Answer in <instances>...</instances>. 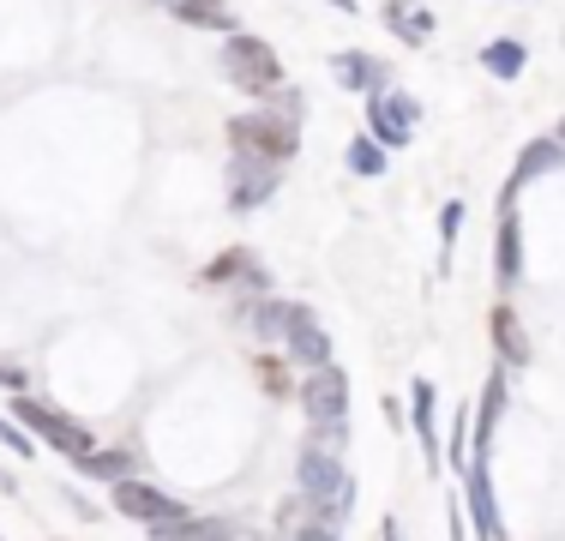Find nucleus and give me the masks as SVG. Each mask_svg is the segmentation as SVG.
Instances as JSON below:
<instances>
[{
    "label": "nucleus",
    "mask_w": 565,
    "mask_h": 541,
    "mask_svg": "<svg viewBox=\"0 0 565 541\" xmlns=\"http://www.w3.org/2000/svg\"><path fill=\"white\" fill-rule=\"evenodd\" d=\"M295 494H307V499H319V506H331V511H343V518H349L355 481H349L338 445H326V439H307L301 445V457H295Z\"/></svg>",
    "instance_id": "obj_1"
},
{
    "label": "nucleus",
    "mask_w": 565,
    "mask_h": 541,
    "mask_svg": "<svg viewBox=\"0 0 565 541\" xmlns=\"http://www.w3.org/2000/svg\"><path fill=\"white\" fill-rule=\"evenodd\" d=\"M223 73H228V85L247 91V97H271V91L282 85V61H277V49L265 43V36H253V31L223 36Z\"/></svg>",
    "instance_id": "obj_2"
},
{
    "label": "nucleus",
    "mask_w": 565,
    "mask_h": 541,
    "mask_svg": "<svg viewBox=\"0 0 565 541\" xmlns=\"http://www.w3.org/2000/svg\"><path fill=\"white\" fill-rule=\"evenodd\" d=\"M12 415H19V427L31 433L36 445H55L61 457H78V464H85V457L97 452V445H90V433L78 427L66 410H55L49 397H31V391H19V397H12Z\"/></svg>",
    "instance_id": "obj_3"
},
{
    "label": "nucleus",
    "mask_w": 565,
    "mask_h": 541,
    "mask_svg": "<svg viewBox=\"0 0 565 541\" xmlns=\"http://www.w3.org/2000/svg\"><path fill=\"white\" fill-rule=\"evenodd\" d=\"M228 151L235 157H259V162H289L301 151V127L289 115H235L228 120Z\"/></svg>",
    "instance_id": "obj_4"
},
{
    "label": "nucleus",
    "mask_w": 565,
    "mask_h": 541,
    "mask_svg": "<svg viewBox=\"0 0 565 541\" xmlns=\"http://www.w3.org/2000/svg\"><path fill=\"white\" fill-rule=\"evenodd\" d=\"M301 410H307V422H313L319 439L343 445V433H349V373L338 368V361H331V368H319V373H307Z\"/></svg>",
    "instance_id": "obj_5"
},
{
    "label": "nucleus",
    "mask_w": 565,
    "mask_h": 541,
    "mask_svg": "<svg viewBox=\"0 0 565 541\" xmlns=\"http://www.w3.org/2000/svg\"><path fill=\"white\" fill-rule=\"evenodd\" d=\"M415 127H422V103H415L409 91L385 85L380 97H367V139L380 145V151H403V145L415 139Z\"/></svg>",
    "instance_id": "obj_6"
},
{
    "label": "nucleus",
    "mask_w": 565,
    "mask_h": 541,
    "mask_svg": "<svg viewBox=\"0 0 565 541\" xmlns=\"http://www.w3.org/2000/svg\"><path fill=\"white\" fill-rule=\"evenodd\" d=\"M277 530H282V541H338L343 511L319 506V499H307V494H289L277 506Z\"/></svg>",
    "instance_id": "obj_7"
},
{
    "label": "nucleus",
    "mask_w": 565,
    "mask_h": 541,
    "mask_svg": "<svg viewBox=\"0 0 565 541\" xmlns=\"http://www.w3.org/2000/svg\"><path fill=\"white\" fill-rule=\"evenodd\" d=\"M115 511L120 518H132V523H145V530H163V523L174 518H186V506L181 499H169L163 487H151V481H115Z\"/></svg>",
    "instance_id": "obj_8"
},
{
    "label": "nucleus",
    "mask_w": 565,
    "mask_h": 541,
    "mask_svg": "<svg viewBox=\"0 0 565 541\" xmlns=\"http://www.w3.org/2000/svg\"><path fill=\"white\" fill-rule=\"evenodd\" d=\"M282 349H289L301 368H331V331L307 314L301 301H282Z\"/></svg>",
    "instance_id": "obj_9"
},
{
    "label": "nucleus",
    "mask_w": 565,
    "mask_h": 541,
    "mask_svg": "<svg viewBox=\"0 0 565 541\" xmlns=\"http://www.w3.org/2000/svg\"><path fill=\"white\" fill-rule=\"evenodd\" d=\"M282 187V169L277 162H259V157H228V205L235 211H259Z\"/></svg>",
    "instance_id": "obj_10"
},
{
    "label": "nucleus",
    "mask_w": 565,
    "mask_h": 541,
    "mask_svg": "<svg viewBox=\"0 0 565 541\" xmlns=\"http://www.w3.org/2000/svg\"><path fill=\"white\" fill-rule=\"evenodd\" d=\"M463 511H476V541H505L500 535V499H493L488 457H469V469H463Z\"/></svg>",
    "instance_id": "obj_11"
},
{
    "label": "nucleus",
    "mask_w": 565,
    "mask_h": 541,
    "mask_svg": "<svg viewBox=\"0 0 565 541\" xmlns=\"http://www.w3.org/2000/svg\"><path fill=\"white\" fill-rule=\"evenodd\" d=\"M409 427H415V439H422L427 469L446 464V445H439V391H434V379H427V373L409 385Z\"/></svg>",
    "instance_id": "obj_12"
},
{
    "label": "nucleus",
    "mask_w": 565,
    "mask_h": 541,
    "mask_svg": "<svg viewBox=\"0 0 565 541\" xmlns=\"http://www.w3.org/2000/svg\"><path fill=\"white\" fill-rule=\"evenodd\" d=\"M331 73H338V85L361 91V97H380V91L392 85V66H385L380 54H367V49H343V54H331Z\"/></svg>",
    "instance_id": "obj_13"
},
{
    "label": "nucleus",
    "mask_w": 565,
    "mask_h": 541,
    "mask_svg": "<svg viewBox=\"0 0 565 541\" xmlns=\"http://www.w3.org/2000/svg\"><path fill=\"white\" fill-rule=\"evenodd\" d=\"M559 162H565V145L559 139H530V145H523V157H518V169H511V181H505V193H500V205H511V199H518L530 181L554 174Z\"/></svg>",
    "instance_id": "obj_14"
},
{
    "label": "nucleus",
    "mask_w": 565,
    "mask_h": 541,
    "mask_svg": "<svg viewBox=\"0 0 565 541\" xmlns=\"http://www.w3.org/2000/svg\"><path fill=\"white\" fill-rule=\"evenodd\" d=\"M205 283H241V289H265V265H259V253H247V247H228V253H217V259L205 265Z\"/></svg>",
    "instance_id": "obj_15"
},
{
    "label": "nucleus",
    "mask_w": 565,
    "mask_h": 541,
    "mask_svg": "<svg viewBox=\"0 0 565 541\" xmlns=\"http://www.w3.org/2000/svg\"><path fill=\"white\" fill-rule=\"evenodd\" d=\"M488 331H493V349H500L505 368H530V337H523V319L511 314L505 301L488 314Z\"/></svg>",
    "instance_id": "obj_16"
},
{
    "label": "nucleus",
    "mask_w": 565,
    "mask_h": 541,
    "mask_svg": "<svg viewBox=\"0 0 565 541\" xmlns=\"http://www.w3.org/2000/svg\"><path fill=\"white\" fill-rule=\"evenodd\" d=\"M385 24L397 31V43L422 49L427 36H434V12H427V0H385Z\"/></svg>",
    "instance_id": "obj_17"
},
{
    "label": "nucleus",
    "mask_w": 565,
    "mask_h": 541,
    "mask_svg": "<svg viewBox=\"0 0 565 541\" xmlns=\"http://www.w3.org/2000/svg\"><path fill=\"white\" fill-rule=\"evenodd\" d=\"M151 541H241V530L235 523H223V518H174V523H163V530H151Z\"/></svg>",
    "instance_id": "obj_18"
},
{
    "label": "nucleus",
    "mask_w": 565,
    "mask_h": 541,
    "mask_svg": "<svg viewBox=\"0 0 565 541\" xmlns=\"http://www.w3.org/2000/svg\"><path fill=\"white\" fill-rule=\"evenodd\" d=\"M174 19L193 24V31H223V36L241 31L235 12H228V0H174Z\"/></svg>",
    "instance_id": "obj_19"
},
{
    "label": "nucleus",
    "mask_w": 565,
    "mask_h": 541,
    "mask_svg": "<svg viewBox=\"0 0 565 541\" xmlns=\"http://www.w3.org/2000/svg\"><path fill=\"white\" fill-rule=\"evenodd\" d=\"M505 415V373H488V385H481V415H476V457H488V439L493 427H500Z\"/></svg>",
    "instance_id": "obj_20"
},
{
    "label": "nucleus",
    "mask_w": 565,
    "mask_h": 541,
    "mask_svg": "<svg viewBox=\"0 0 565 541\" xmlns=\"http://www.w3.org/2000/svg\"><path fill=\"white\" fill-rule=\"evenodd\" d=\"M523 61H530V49H523L518 36H500V43L481 49V66H488L493 78H523Z\"/></svg>",
    "instance_id": "obj_21"
},
{
    "label": "nucleus",
    "mask_w": 565,
    "mask_h": 541,
    "mask_svg": "<svg viewBox=\"0 0 565 541\" xmlns=\"http://www.w3.org/2000/svg\"><path fill=\"white\" fill-rule=\"evenodd\" d=\"M343 162H349V174H361V181H380V174L392 169V151H380V145H373L367 132H361V139H349Z\"/></svg>",
    "instance_id": "obj_22"
},
{
    "label": "nucleus",
    "mask_w": 565,
    "mask_h": 541,
    "mask_svg": "<svg viewBox=\"0 0 565 541\" xmlns=\"http://www.w3.org/2000/svg\"><path fill=\"white\" fill-rule=\"evenodd\" d=\"M518 277H523V241H518V216L505 211V223H500V283L511 289Z\"/></svg>",
    "instance_id": "obj_23"
},
{
    "label": "nucleus",
    "mask_w": 565,
    "mask_h": 541,
    "mask_svg": "<svg viewBox=\"0 0 565 541\" xmlns=\"http://www.w3.org/2000/svg\"><path fill=\"white\" fill-rule=\"evenodd\" d=\"M78 469H85L90 481H132V457L127 452H90Z\"/></svg>",
    "instance_id": "obj_24"
},
{
    "label": "nucleus",
    "mask_w": 565,
    "mask_h": 541,
    "mask_svg": "<svg viewBox=\"0 0 565 541\" xmlns=\"http://www.w3.org/2000/svg\"><path fill=\"white\" fill-rule=\"evenodd\" d=\"M469 415H476V403H463V410H451V439H446V464L469 469Z\"/></svg>",
    "instance_id": "obj_25"
},
{
    "label": "nucleus",
    "mask_w": 565,
    "mask_h": 541,
    "mask_svg": "<svg viewBox=\"0 0 565 541\" xmlns=\"http://www.w3.org/2000/svg\"><path fill=\"white\" fill-rule=\"evenodd\" d=\"M457 229H463V205H457V199H451V205L439 211V270L451 265V247H457Z\"/></svg>",
    "instance_id": "obj_26"
},
{
    "label": "nucleus",
    "mask_w": 565,
    "mask_h": 541,
    "mask_svg": "<svg viewBox=\"0 0 565 541\" xmlns=\"http://www.w3.org/2000/svg\"><path fill=\"white\" fill-rule=\"evenodd\" d=\"M0 445H7V452H19V457L36 452V439H31V433H24L19 422H7V415H0Z\"/></svg>",
    "instance_id": "obj_27"
},
{
    "label": "nucleus",
    "mask_w": 565,
    "mask_h": 541,
    "mask_svg": "<svg viewBox=\"0 0 565 541\" xmlns=\"http://www.w3.org/2000/svg\"><path fill=\"white\" fill-rule=\"evenodd\" d=\"M331 7H343V12H355V7H361V0H331Z\"/></svg>",
    "instance_id": "obj_28"
},
{
    "label": "nucleus",
    "mask_w": 565,
    "mask_h": 541,
    "mask_svg": "<svg viewBox=\"0 0 565 541\" xmlns=\"http://www.w3.org/2000/svg\"><path fill=\"white\" fill-rule=\"evenodd\" d=\"M157 7H174V0H157Z\"/></svg>",
    "instance_id": "obj_29"
}]
</instances>
